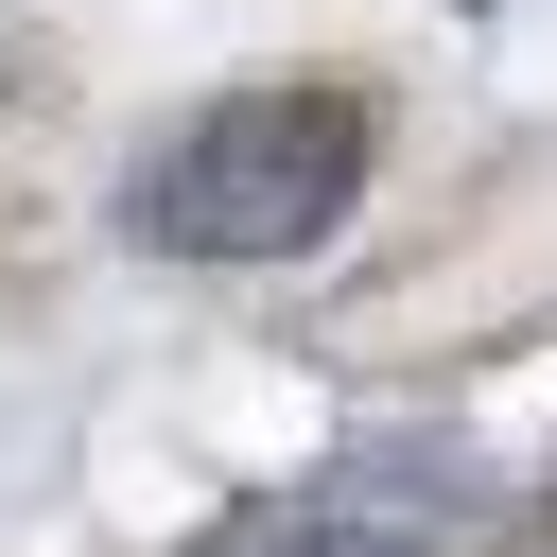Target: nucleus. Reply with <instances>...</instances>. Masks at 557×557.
<instances>
[{
	"mask_svg": "<svg viewBox=\"0 0 557 557\" xmlns=\"http://www.w3.org/2000/svg\"><path fill=\"white\" fill-rule=\"evenodd\" d=\"M244 557H435V540H400V522H296V540H244Z\"/></svg>",
	"mask_w": 557,
	"mask_h": 557,
	"instance_id": "f03ea898",
	"label": "nucleus"
},
{
	"mask_svg": "<svg viewBox=\"0 0 557 557\" xmlns=\"http://www.w3.org/2000/svg\"><path fill=\"white\" fill-rule=\"evenodd\" d=\"M348 191H366V104L348 87H244L174 157L122 174V226L157 261H296L348 226Z\"/></svg>",
	"mask_w": 557,
	"mask_h": 557,
	"instance_id": "f257e3e1",
	"label": "nucleus"
}]
</instances>
